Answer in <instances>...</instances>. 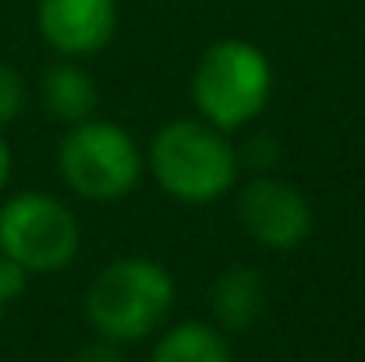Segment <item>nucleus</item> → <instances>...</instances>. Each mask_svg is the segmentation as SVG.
<instances>
[{"mask_svg":"<svg viewBox=\"0 0 365 362\" xmlns=\"http://www.w3.org/2000/svg\"><path fill=\"white\" fill-rule=\"evenodd\" d=\"M145 171L174 203L210 206L238 185L242 156L227 131L202 118H178L153 135Z\"/></svg>","mask_w":365,"mask_h":362,"instance_id":"nucleus-1","label":"nucleus"},{"mask_svg":"<svg viewBox=\"0 0 365 362\" xmlns=\"http://www.w3.org/2000/svg\"><path fill=\"white\" fill-rule=\"evenodd\" d=\"M188 93L199 118L231 135L259 118L273 96L269 57L248 39H217L199 54Z\"/></svg>","mask_w":365,"mask_h":362,"instance_id":"nucleus-2","label":"nucleus"},{"mask_svg":"<svg viewBox=\"0 0 365 362\" xmlns=\"http://www.w3.org/2000/svg\"><path fill=\"white\" fill-rule=\"evenodd\" d=\"M174 306V277L145 256L114 259L86 291V316L103 341L149 338Z\"/></svg>","mask_w":365,"mask_h":362,"instance_id":"nucleus-3","label":"nucleus"},{"mask_svg":"<svg viewBox=\"0 0 365 362\" xmlns=\"http://www.w3.org/2000/svg\"><path fill=\"white\" fill-rule=\"evenodd\" d=\"M57 171L78 199L121 203L142 181L145 156L118 121L89 118L68 124V135L57 149Z\"/></svg>","mask_w":365,"mask_h":362,"instance_id":"nucleus-4","label":"nucleus"},{"mask_svg":"<svg viewBox=\"0 0 365 362\" xmlns=\"http://www.w3.org/2000/svg\"><path fill=\"white\" fill-rule=\"evenodd\" d=\"M82 245V228L68 203L50 192H18L0 206V252L29 273L64 270Z\"/></svg>","mask_w":365,"mask_h":362,"instance_id":"nucleus-5","label":"nucleus"},{"mask_svg":"<svg viewBox=\"0 0 365 362\" xmlns=\"http://www.w3.org/2000/svg\"><path fill=\"white\" fill-rule=\"evenodd\" d=\"M238 221L255 245L291 252L312 235V203L298 185L273 174H255L238 188Z\"/></svg>","mask_w":365,"mask_h":362,"instance_id":"nucleus-6","label":"nucleus"},{"mask_svg":"<svg viewBox=\"0 0 365 362\" xmlns=\"http://www.w3.org/2000/svg\"><path fill=\"white\" fill-rule=\"evenodd\" d=\"M36 25L57 57H93L118 32V0H36Z\"/></svg>","mask_w":365,"mask_h":362,"instance_id":"nucleus-7","label":"nucleus"},{"mask_svg":"<svg viewBox=\"0 0 365 362\" xmlns=\"http://www.w3.org/2000/svg\"><path fill=\"white\" fill-rule=\"evenodd\" d=\"M39 100H43V111L50 118L64 121V124H78V121L96 118L100 89H96L93 75L78 61L61 57L53 68L43 71V79H39Z\"/></svg>","mask_w":365,"mask_h":362,"instance_id":"nucleus-8","label":"nucleus"},{"mask_svg":"<svg viewBox=\"0 0 365 362\" xmlns=\"http://www.w3.org/2000/svg\"><path fill=\"white\" fill-rule=\"evenodd\" d=\"M210 309H213V320L220 327L248 331L266 309V284H262L259 270L231 266L227 273H220L213 291H210Z\"/></svg>","mask_w":365,"mask_h":362,"instance_id":"nucleus-9","label":"nucleus"},{"mask_svg":"<svg viewBox=\"0 0 365 362\" xmlns=\"http://www.w3.org/2000/svg\"><path fill=\"white\" fill-rule=\"evenodd\" d=\"M149 362H231V348L220 327L188 320V323L170 327L156 341Z\"/></svg>","mask_w":365,"mask_h":362,"instance_id":"nucleus-10","label":"nucleus"},{"mask_svg":"<svg viewBox=\"0 0 365 362\" xmlns=\"http://www.w3.org/2000/svg\"><path fill=\"white\" fill-rule=\"evenodd\" d=\"M25 111V79L18 68L0 64V128L14 124Z\"/></svg>","mask_w":365,"mask_h":362,"instance_id":"nucleus-11","label":"nucleus"},{"mask_svg":"<svg viewBox=\"0 0 365 362\" xmlns=\"http://www.w3.org/2000/svg\"><path fill=\"white\" fill-rule=\"evenodd\" d=\"M25 284H29V270L21 263H14L11 256L0 252V306L14 302L25 291Z\"/></svg>","mask_w":365,"mask_h":362,"instance_id":"nucleus-12","label":"nucleus"},{"mask_svg":"<svg viewBox=\"0 0 365 362\" xmlns=\"http://www.w3.org/2000/svg\"><path fill=\"white\" fill-rule=\"evenodd\" d=\"M110 345H114V341L93 345V348H86V352H82V356H78L75 362H121V356H118V352H114Z\"/></svg>","mask_w":365,"mask_h":362,"instance_id":"nucleus-13","label":"nucleus"},{"mask_svg":"<svg viewBox=\"0 0 365 362\" xmlns=\"http://www.w3.org/2000/svg\"><path fill=\"white\" fill-rule=\"evenodd\" d=\"M11 164H14L11 146H7V139L0 135V192H4V188H7V181H11Z\"/></svg>","mask_w":365,"mask_h":362,"instance_id":"nucleus-14","label":"nucleus"},{"mask_svg":"<svg viewBox=\"0 0 365 362\" xmlns=\"http://www.w3.org/2000/svg\"><path fill=\"white\" fill-rule=\"evenodd\" d=\"M0 316H4V306H0Z\"/></svg>","mask_w":365,"mask_h":362,"instance_id":"nucleus-15","label":"nucleus"}]
</instances>
